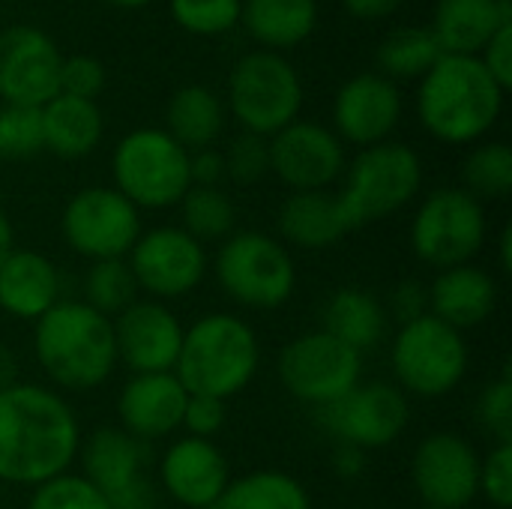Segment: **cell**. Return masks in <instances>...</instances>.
<instances>
[{"label":"cell","mask_w":512,"mask_h":509,"mask_svg":"<svg viewBox=\"0 0 512 509\" xmlns=\"http://www.w3.org/2000/svg\"><path fill=\"white\" fill-rule=\"evenodd\" d=\"M81 423L63 393L18 381L0 390V483L36 489L72 468Z\"/></svg>","instance_id":"1"},{"label":"cell","mask_w":512,"mask_h":509,"mask_svg":"<svg viewBox=\"0 0 512 509\" xmlns=\"http://www.w3.org/2000/svg\"><path fill=\"white\" fill-rule=\"evenodd\" d=\"M33 360L51 390L93 393L120 366L114 324L84 300H60L33 324Z\"/></svg>","instance_id":"2"},{"label":"cell","mask_w":512,"mask_h":509,"mask_svg":"<svg viewBox=\"0 0 512 509\" xmlns=\"http://www.w3.org/2000/svg\"><path fill=\"white\" fill-rule=\"evenodd\" d=\"M261 369V339L255 327L231 312H207L183 330L174 363L177 381L189 396L234 399Z\"/></svg>","instance_id":"3"},{"label":"cell","mask_w":512,"mask_h":509,"mask_svg":"<svg viewBox=\"0 0 512 509\" xmlns=\"http://www.w3.org/2000/svg\"><path fill=\"white\" fill-rule=\"evenodd\" d=\"M504 105V90L474 54H444L423 78L417 111L423 126L444 144L483 138Z\"/></svg>","instance_id":"4"},{"label":"cell","mask_w":512,"mask_h":509,"mask_svg":"<svg viewBox=\"0 0 512 509\" xmlns=\"http://www.w3.org/2000/svg\"><path fill=\"white\" fill-rule=\"evenodd\" d=\"M210 270L222 294L252 312L282 309L297 291L294 255L267 231H234L219 243Z\"/></svg>","instance_id":"5"},{"label":"cell","mask_w":512,"mask_h":509,"mask_svg":"<svg viewBox=\"0 0 512 509\" xmlns=\"http://www.w3.org/2000/svg\"><path fill=\"white\" fill-rule=\"evenodd\" d=\"M423 186V162L408 144L381 141L366 147L345 174L336 192L348 231L375 225L405 210Z\"/></svg>","instance_id":"6"},{"label":"cell","mask_w":512,"mask_h":509,"mask_svg":"<svg viewBox=\"0 0 512 509\" xmlns=\"http://www.w3.org/2000/svg\"><path fill=\"white\" fill-rule=\"evenodd\" d=\"M471 351L465 333L423 315L417 321L399 324L390 345V366L396 387L417 399H444L459 390L468 375Z\"/></svg>","instance_id":"7"},{"label":"cell","mask_w":512,"mask_h":509,"mask_svg":"<svg viewBox=\"0 0 512 509\" xmlns=\"http://www.w3.org/2000/svg\"><path fill=\"white\" fill-rule=\"evenodd\" d=\"M114 189L138 210L177 207L189 192V150L180 147L165 129L129 132L111 159Z\"/></svg>","instance_id":"8"},{"label":"cell","mask_w":512,"mask_h":509,"mask_svg":"<svg viewBox=\"0 0 512 509\" xmlns=\"http://www.w3.org/2000/svg\"><path fill=\"white\" fill-rule=\"evenodd\" d=\"M408 237L414 255L435 270L471 264L489 237L486 204L462 186L435 189L420 201Z\"/></svg>","instance_id":"9"},{"label":"cell","mask_w":512,"mask_h":509,"mask_svg":"<svg viewBox=\"0 0 512 509\" xmlns=\"http://www.w3.org/2000/svg\"><path fill=\"white\" fill-rule=\"evenodd\" d=\"M276 372L288 396L321 411L363 381V354L324 330H309L282 348Z\"/></svg>","instance_id":"10"},{"label":"cell","mask_w":512,"mask_h":509,"mask_svg":"<svg viewBox=\"0 0 512 509\" xmlns=\"http://www.w3.org/2000/svg\"><path fill=\"white\" fill-rule=\"evenodd\" d=\"M141 231V210L114 186H87L75 192L60 216L66 246L90 264L126 258Z\"/></svg>","instance_id":"11"},{"label":"cell","mask_w":512,"mask_h":509,"mask_svg":"<svg viewBox=\"0 0 512 509\" xmlns=\"http://www.w3.org/2000/svg\"><path fill=\"white\" fill-rule=\"evenodd\" d=\"M231 111L246 132L261 138L294 123L303 105V87L294 66L270 51L246 54L231 72Z\"/></svg>","instance_id":"12"},{"label":"cell","mask_w":512,"mask_h":509,"mask_svg":"<svg viewBox=\"0 0 512 509\" xmlns=\"http://www.w3.org/2000/svg\"><path fill=\"white\" fill-rule=\"evenodd\" d=\"M126 264L135 276L138 294H147V300L159 303L189 297L210 273L204 243H198L177 225L141 231V237L126 255Z\"/></svg>","instance_id":"13"},{"label":"cell","mask_w":512,"mask_h":509,"mask_svg":"<svg viewBox=\"0 0 512 509\" xmlns=\"http://www.w3.org/2000/svg\"><path fill=\"white\" fill-rule=\"evenodd\" d=\"M318 423L336 444L372 453L405 435L411 423V402L390 381H360L339 402L321 408Z\"/></svg>","instance_id":"14"},{"label":"cell","mask_w":512,"mask_h":509,"mask_svg":"<svg viewBox=\"0 0 512 509\" xmlns=\"http://www.w3.org/2000/svg\"><path fill=\"white\" fill-rule=\"evenodd\" d=\"M411 483L423 507L468 509L480 498V450L459 432H432L414 450Z\"/></svg>","instance_id":"15"},{"label":"cell","mask_w":512,"mask_h":509,"mask_svg":"<svg viewBox=\"0 0 512 509\" xmlns=\"http://www.w3.org/2000/svg\"><path fill=\"white\" fill-rule=\"evenodd\" d=\"M270 171L291 192H318L345 171V147L327 126L294 120L270 141Z\"/></svg>","instance_id":"16"},{"label":"cell","mask_w":512,"mask_h":509,"mask_svg":"<svg viewBox=\"0 0 512 509\" xmlns=\"http://www.w3.org/2000/svg\"><path fill=\"white\" fill-rule=\"evenodd\" d=\"M60 63L54 42L36 27L0 33V96L6 105L42 108L60 93Z\"/></svg>","instance_id":"17"},{"label":"cell","mask_w":512,"mask_h":509,"mask_svg":"<svg viewBox=\"0 0 512 509\" xmlns=\"http://www.w3.org/2000/svg\"><path fill=\"white\" fill-rule=\"evenodd\" d=\"M111 324L120 366H126L132 375L174 372L186 327L168 303L138 297L129 309L111 318Z\"/></svg>","instance_id":"18"},{"label":"cell","mask_w":512,"mask_h":509,"mask_svg":"<svg viewBox=\"0 0 512 509\" xmlns=\"http://www.w3.org/2000/svg\"><path fill=\"white\" fill-rule=\"evenodd\" d=\"M156 483L180 507L213 509L231 483V465L213 441L186 435L162 453Z\"/></svg>","instance_id":"19"},{"label":"cell","mask_w":512,"mask_h":509,"mask_svg":"<svg viewBox=\"0 0 512 509\" xmlns=\"http://www.w3.org/2000/svg\"><path fill=\"white\" fill-rule=\"evenodd\" d=\"M189 393L174 372L129 375L117 393V420L120 429L141 444L165 441L183 426Z\"/></svg>","instance_id":"20"},{"label":"cell","mask_w":512,"mask_h":509,"mask_svg":"<svg viewBox=\"0 0 512 509\" xmlns=\"http://www.w3.org/2000/svg\"><path fill=\"white\" fill-rule=\"evenodd\" d=\"M399 117H402V96L393 87V81L381 75L351 78L339 90L333 105L336 135L360 147H375L387 141Z\"/></svg>","instance_id":"21"},{"label":"cell","mask_w":512,"mask_h":509,"mask_svg":"<svg viewBox=\"0 0 512 509\" xmlns=\"http://www.w3.org/2000/svg\"><path fill=\"white\" fill-rule=\"evenodd\" d=\"M498 279L471 264H459L450 270H438L429 285V315L450 324L453 330L465 333L486 324L498 309Z\"/></svg>","instance_id":"22"},{"label":"cell","mask_w":512,"mask_h":509,"mask_svg":"<svg viewBox=\"0 0 512 509\" xmlns=\"http://www.w3.org/2000/svg\"><path fill=\"white\" fill-rule=\"evenodd\" d=\"M60 270L57 264L33 249H12V255L0 264V312L36 324L60 297Z\"/></svg>","instance_id":"23"},{"label":"cell","mask_w":512,"mask_h":509,"mask_svg":"<svg viewBox=\"0 0 512 509\" xmlns=\"http://www.w3.org/2000/svg\"><path fill=\"white\" fill-rule=\"evenodd\" d=\"M81 477L93 483L105 498L117 489L147 477V444L126 435L120 426H99L87 438H81L78 450Z\"/></svg>","instance_id":"24"},{"label":"cell","mask_w":512,"mask_h":509,"mask_svg":"<svg viewBox=\"0 0 512 509\" xmlns=\"http://www.w3.org/2000/svg\"><path fill=\"white\" fill-rule=\"evenodd\" d=\"M276 225H279V240L288 249H303V252L330 249L348 234L339 198L330 189L291 192L279 207Z\"/></svg>","instance_id":"25"},{"label":"cell","mask_w":512,"mask_h":509,"mask_svg":"<svg viewBox=\"0 0 512 509\" xmlns=\"http://www.w3.org/2000/svg\"><path fill=\"white\" fill-rule=\"evenodd\" d=\"M318 330L348 345L351 351L366 354V351H375L387 339L390 315L372 291L348 285L327 297Z\"/></svg>","instance_id":"26"},{"label":"cell","mask_w":512,"mask_h":509,"mask_svg":"<svg viewBox=\"0 0 512 509\" xmlns=\"http://www.w3.org/2000/svg\"><path fill=\"white\" fill-rule=\"evenodd\" d=\"M501 27H512L510 0H438L432 33L444 54H474Z\"/></svg>","instance_id":"27"},{"label":"cell","mask_w":512,"mask_h":509,"mask_svg":"<svg viewBox=\"0 0 512 509\" xmlns=\"http://www.w3.org/2000/svg\"><path fill=\"white\" fill-rule=\"evenodd\" d=\"M42 114V147L63 156L78 159L96 150L102 138V114L96 102L75 99L57 93L51 102L39 108Z\"/></svg>","instance_id":"28"},{"label":"cell","mask_w":512,"mask_h":509,"mask_svg":"<svg viewBox=\"0 0 512 509\" xmlns=\"http://www.w3.org/2000/svg\"><path fill=\"white\" fill-rule=\"evenodd\" d=\"M213 509H312V498L294 474L264 468L231 477Z\"/></svg>","instance_id":"29"},{"label":"cell","mask_w":512,"mask_h":509,"mask_svg":"<svg viewBox=\"0 0 512 509\" xmlns=\"http://www.w3.org/2000/svg\"><path fill=\"white\" fill-rule=\"evenodd\" d=\"M168 135L186 150H207L222 135V102L207 87L189 84L168 102Z\"/></svg>","instance_id":"30"},{"label":"cell","mask_w":512,"mask_h":509,"mask_svg":"<svg viewBox=\"0 0 512 509\" xmlns=\"http://www.w3.org/2000/svg\"><path fill=\"white\" fill-rule=\"evenodd\" d=\"M252 36L264 45H297L315 27V0H249L240 9Z\"/></svg>","instance_id":"31"},{"label":"cell","mask_w":512,"mask_h":509,"mask_svg":"<svg viewBox=\"0 0 512 509\" xmlns=\"http://www.w3.org/2000/svg\"><path fill=\"white\" fill-rule=\"evenodd\" d=\"M183 231L198 243H222L237 228V207L219 186H189L180 198Z\"/></svg>","instance_id":"32"},{"label":"cell","mask_w":512,"mask_h":509,"mask_svg":"<svg viewBox=\"0 0 512 509\" xmlns=\"http://www.w3.org/2000/svg\"><path fill=\"white\" fill-rule=\"evenodd\" d=\"M444 57V48L432 27H402L393 30L381 48H378V63L384 72L399 75V78H414L426 75L438 60Z\"/></svg>","instance_id":"33"},{"label":"cell","mask_w":512,"mask_h":509,"mask_svg":"<svg viewBox=\"0 0 512 509\" xmlns=\"http://www.w3.org/2000/svg\"><path fill=\"white\" fill-rule=\"evenodd\" d=\"M462 189L480 204L504 201L512 192V150L504 141L480 144L462 165Z\"/></svg>","instance_id":"34"},{"label":"cell","mask_w":512,"mask_h":509,"mask_svg":"<svg viewBox=\"0 0 512 509\" xmlns=\"http://www.w3.org/2000/svg\"><path fill=\"white\" fill-rule=\"evenodd\" d=\"M135 300H138V285H135V276H132L126 258L90 264V270L84 276V303L90 309H96L105 318H117Z\"/></svg>","instance_id":"35"},{"label":"cell","mask_w":512,"mask_h":509,"mask_svg":"<svg viewBox=\"0 0 512 509\" xmlns=\"http://www.w3.org/2000/svg\"><path fill=\"white\" fill-rule=\"evenodd\" d=\"M24 509H111L108 507V498L93 486L87 483L81 474H60L42 486H36L27 498V507Z\"/></svg>","instance_id":"36"},{"label":"cell","mask_w":512,"mask_h":509,"mask_svg":"<svg viewBox=\"0 0 512 509\" xmlns=\"http://www.w3.org/2000/svg\"><path fill=\"white\" fill-rule=\"evenodd\" d=\"M42 150V114L39 108L3 105L0 108V162L27 159Z\"/></svg>","instance_id":"37"},{"label":"cell","mask_w":512,"mask_h":509,"mask_svg":"<svg viewBox=\"0 0 512 509\" xmlns=\"http://www.w3.org/2000/svg\"><path fill=\"white\" fill-rule=\"evenodd\" d=\"M477 423L495 444H512V375L504 369L495 381H489L474 405Z\"/></svg>","instance_id":"38"},{"label":"cell","mask_w":512,"mask_h":509,"mask_svg":"<svg viewBox=\"0 0 512 509\" xmlns=\"http://www.w3.org/2000/svg\"><path fill=\"white\" fill-rule=\"evenodd\" d=\"M222 159L225 177H231L240 186H252L270 174V141L255 132H243L228 144V153Z\"/></svg>","instance_id":"39"},{"label":"cell","mask_w":512,"mask_h":509,"mask_svg":"<svg viewBox=\"0 0 512 509\" xmlns=\"http://www.w3.org/2000/svg\"><path fill=\"white\" fill-rule=\"evenodd\" d=\"M171 9L195 33H222L240 18V0H171Z\"/></svg>","instance_id":"40"},{"label":"cell","mask_w":512,"mask_h":509,"mask_svg":"<svg viewBox=\"0 0 512 509\" xmlns=\"http://www.w3.org/2000/svg\"><path fill=\"white\" fill-rule=\"evenodd\" d=\"M480 495L495 509L512 507V444H495L480 456Z\"/></svg>","instance_id":"41"},{"label":"cell","mask_w":512,"mask_h":509,"mask_svg":"<svg viewBox=\"0 0 512 509\" xmlns=\"http://www.w3.org/2000/svg\"><path fill=\"white\" fill-rule=\"evenodd\" d=\"M105 87V69L96 57L78 54L60 63V93L75 99H96Z\"/></svg>","instance_id":"42"},{"label":"cell","mask_w":512,"mask_h":509,"mask_svg":"<svg viewBox=\"0 0 512 509\" xmlns=\"http://www.w3.org/2000/svg\"><path fill=\"white\" fill-rule=\"evenodd\" d=\"M225 423H228V402L213 396H189L180 429H186L189 438L213 441L225 429Z\"/></svg>","instance_id":"43"},{"label":"cell","mask_w":512,"mask_h":509,"mask_svg":"<svg viewBox=\"0 0 512 509\" xmlns=\"http://www.w3.org/2000/svg\"><path fill=\"white\" fill-rule=\"evenodd\" d=\"M384 309L399 324H408V321L429 315V285H423L420 279H402L390 291V300L384 303Z\"/></svg>","instance_id":"44"},{"label":"cell","mask_w":512,"mask_h":509,"mask_svg":"<svg viewBox=\"0 0 512 509\" xmlns=\"http://www.w3.org/2000/svg\"><path fill=\"white\" fill-rule=\"evenodd\" d=\"M483 66L489 69V75L498 81L501 90H507L512 84V27H501L489 42H486V60Z\"/></svg>","instance_id":"45"},{"label":"cell","mask_w":512,"mask_h":509,"mask_svg":"<svg viewBox=\"0 0 512 509\" xmlns=\"http://www.w3.org/2000/svg\"><path fill=\"white\" fill-rule=\"evenodd\" d=\"M159 501V492H156V483L147 477L117 489L114 495H108V507L111 509H156Z\"/></svg>","instance_id":"46"},{"label":"cell","mask_w":512,"mask_h":509,"mask_svg":"<svg viewBox=\"0 0 512 509\" xmlns=\"http://www.w3.org/2000/svg\"><path fill=\"white\" fill-rule=\"evenodd\" d=\"M225 177V159L219 150H195L189 153V180L192 186H219Z\"/></svg>","instance_id":"47"},{"label":"cell","mask_w":512,"mask_h":509,"mask_svg":"<svg viewBox=\"0 0 512 509\" xmlns=\"http://www.w3.org/2000/svg\"><path fill=\"white\" fill-rule=\"evenodd\" d=\"M366 456H369V453H363V450H357V447L336 444V450H333V474H336L339 480H345V483L360 480V477L366 474V465H369Z\"/></svg>","instance_id":"48"},{"label":"cell","mask_w":512,"mask_h":509,"mask_svg":"<svg viewBox=\"0 0 512 509\" xmlns=\"http://www.w3.org/2000/svg\"><path fill=\"white\" fill-rule=\"evenodd\" d=\"M402 0H345V6L357 15V18H384L390 15Z\"/></svg>","instance_id":"49"},{"label":"cell","mask_w":512,"mask_h":509,"mask_svg":"<svg viewBox=\"0 0 512 509\" xmlns=\"http://www.w3.org/2000/svg\"><path fill=\"white\" fill-rule=\"evenodd\" d=\"M12 384H18V360L6 345H0V390Z\"/></svg>","instance_id":"50"},{"label":"cell","mask_w":512,"mask_h":509,"mask_svg":"<svg viewBox=\"0 0 512 509\" xmlns=\"http://www.w3.org/2000/svg\"><path fill=\"white\" fill-rule=\"evenodd\" d=\"M12 249H15V228H12L9 213L0 207V264L12 255Z\"/></svg>","instance_id":"51"},{"label":"cell","mask_w":512,"mask_h":509,"mask_svg":"<svg viewBox=\"0 0 512 509\" xmlns=\"http://www.w3.org/2000/svg\"><path fill=\"white\" fill-rule=\"evenodd\" d=\"M498 267L504 270V273H510L512 270V228L507 225L504 231H501V237H498Z\"/></svg>","instance_id":"52"},{"label":"cell","mask_w":512,"mask_h":509,"mask_svg":"<svg viewBox=\"0 0 512 509\" xmlns=\"http://www.w3.org/2000/svg\"><path fill=\"white\" fill-rule=\"evenodd\" d=\"M108 3H117V6H141L147 0H108Z\"/></svg>","instance_id":"53"},{"label":"cell","mask_w":512,"mask_h":509,"mask_svg":"<svg viewBox=\"0 0 512 509\" xmlns=\"http://www.w3.org/2000/svg\"><path fill=\"white\" fill-rule=\"evenodd\" d=\"M420 509H432V507H420Z\"/></svg>","instance_id":"54"}]
</instances>
